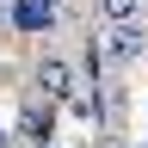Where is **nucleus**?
Masks as SVG:
<instances>
[{"mask_svg": "<svg viewBox=\"0 0 148 148\" xmlns=\"http://www.w3.org/2000/svg\"><path fill=\"white\" fill-rule=\"evenodd\" d=\"M12 142L49 148V142H56V105H49V99H25V105H18V123H12Z\"/></svg>", "mask_w": 148, "mask_h": 148, "instance_id": "1", "label": "nucleus"}, {"mask_svg": "<svg viewBox=\"0 0 148 148\" xmlns=\"http://www.w3.org/2000/svg\"><path fill=\"white\" fill-rule=\"evenodd\" d=\"M31 86H37V99H49V105H62V99H68V92L80 86V80H74V68L62 62V56H43V62L31 68Z\"/></svg>", "mask_w": 148, "mask_h": 148, "instance_id": "2", "label": "nucleus"}, {"mask_svg": "<svg viewBox=\"0 0 148 148\" xmlns=\"http://www.w3.org/2000/svg\"><path fill=\"white\" fill-rule=\"evenodd\" d=\"M105 56H111L117 68L142 62V56H148V31H142V18H136V25H111V31H105Z\"/></svg>", "mask_w": 148, "mask_h": 148, "instance_id": "3", "label": "nucleus"}, {"mask_svg": "<svg viewBox=\"0 0 148 148\" xmlns=\"http://www.w3.org/2000/svg\"><path fill=\"white\" fill-rule=\"evenodd\" d=\"M6 6H12V25L18 31H56V18H62V0H6Z\"/></svg>", "mask_w": 148, "mask_h": 148, "instance_id": "4", "label": "nucleus"}, {"mask_svg": "<svg viewBox=\"0 0 148 148\" xmlns=\"http://www.w3.org/2000/svg\"><path fill=\"white\" fill-rule=\"evenodd\" d=\"M99 18H105V25H136V18H142V0H99Z\"/></svg>", "mask_w": 148, "mask_h": 148, "instance_id": "5", "label": "nucleus"}, {"mask_svg": "<svg viewBox=\"0 0 148 148\" xmlns=\"http://www.w3.org/2000/svg\"><path fill=\"white\" fill-rule=\"evenodd\" d=\"M0 148H18V142H12V130H0Z\"/></svg>", "mask_w": 148, "mask_h": 148, "instance_id": "6", "label": "nucleus"}, {"mask_svg": "<svg viewBox=\"0 0 148 148\" xmlns=\"http://www.w3.org/2000/svg\"><path fill=\"white\" fill-rule=\"evenodd\" d=\"M0 6H6V0H0Z\"/></svg>", "mask_w": 148, "mask_h": 148, "instance_id": "7", "label": "nucleus"}, {"mask_svg": "<svg viewBox=\"0 0 148 148\" xmlns=\"http://www.w3.org/2000/svg\"><path fill=\"white\" fill-rule=\"evenodd\" d=\"M49 148H56V142H49Z\"/></svg>", "mask_w": 148, "mask_h": 148, "instance_id": "8", "label": "nucleus"}, {"mask_svg": "<svg viewBox=\"0 0 148 148\" xmlns=\"http://www.w3.org/2000/svg\"><path fill=\"white\" fill-rule=\"evenodd\" d=\"M142 148H148V142H142Z\"/></svg>", "mask_w": 148, "mask_h": 148, "instance_id": "9", "label": "nucleus"}]
</instances>
